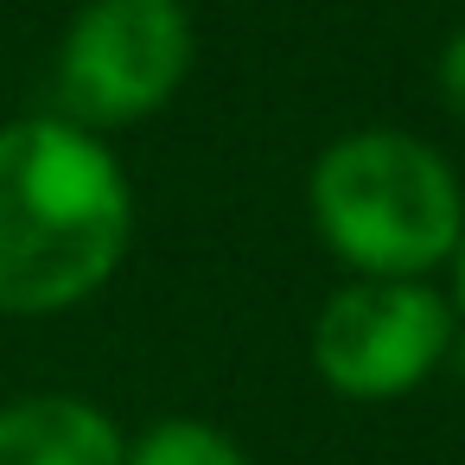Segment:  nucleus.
Here are the masks:
<instances>
[{"mask_svg": "<svg viewBox=\"0 0 465 465\" xmlns=\"http://www.w3.org/2000/svg\"><path fill=\"white\" fill-rule=\"evenodd\" d=\"M433 90H440V103L465 122V26L446 33V45H440V58H433Z\"/></svg>", "mask_w": 465, "mask_h": 465, "instance_id": "7", "label": "nucleus"}, {"mask_svg": "<svg viewBox=\"0 0 465 465\" xmlns=\"http://www.w3.org/2000/svg\"><path fill=\"white\" fill-rule=\"evenodd\" d=\"M122 465H255L242 452V440L204 414H160L141 433H128V459Z\"/></svg>", "mask_w": 465, "mask_h": 465, "instance_id": "6", "label": "nucleus"}, {"mask_svg": "<svg viewBox=\"0 0 465 465\" xmlns=\"http://www.w3.org/2000/svg\"><path fill=\"white\" fill-rule=\"evenodd\" d=\"M198 26L185 0H84L58 39V115L90 134L141 128L185 90Z\"/></svg>", "mask_w": 465, "mask_h": 465, "instance_id": "3", "label": "nucleus"}, {"mask_svg": "<svg viewBox=\"0 0 465 465\" xmlns=\"http://www.w3.org/2000/svg\"><path fill=\"white\" fill-rule=\"evenodd\" d=\"M446 274H452V287H446V293H452V312H459V331H465V242H459V255H452V268H446Z\"/></svg>", "mask_w": 465, "mask_h": 465, "instance_id": "8", "label": "nucleus"}, {"mask_svg": "<svg viewBox=\"0 0 465 465\" xmlns=\"http://www.w3.org/2000/svg\"><path fill=\"white\" fill-rule=\"evenodd\" d=\"M134 249V179L71 115L0 122V319L90 306Z\"/></svg>", "mask_w": 465, "mask_h": 465, "instance_id": "1", "label": "nucleus"}, {"mask_svg": "<svg viewBox=\"0 0 465 465\" xmlns=\"http://www.w3.org/2000/svg\"><path fill=\"white\" fill-rule=\"evenodd\" d=\"M306 217L351 281H433L465 242V179L414 128H344L306 166Z\"/></svg>", "mask_w": 465, "mask_h": 465, "instance_id": "2", "label": "nucleus"}, {"mask_svg": "<svg viewBox=\"0 0 465 465\" xmlns=\"http://www.w3.org/2000/svg\"><path fill=\"white\" fill-rule=\"evenodd\" d=\"M459 312L433 281H351L331 287L312 312L306 351L331 395L344 401H401L452 357Z\"/></svg>", "mask_w": 465, "mask_h": 465, "instance_id": "4", "label": "nucleus"}, {"mask_svg": "<svg viewBox=\"0 0 465 465\" xmlns=\"http://www.w3.org/2000/svg\"><path fill=\"white\" fill-rule=\"evenodd\" d=\"M122 420L71 389H39L0 401V465H122Z\"/></svg>", "mask_w": 465, "mask_h": 465, "instance_id": "5", "label": "nucleus"}]
</instances>
